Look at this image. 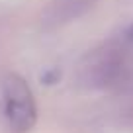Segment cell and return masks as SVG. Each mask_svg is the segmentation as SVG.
<instances>
[{
	"mask_svg": "<svg viewBox=\"0 0 133 133\" xmlns=\"http://www.w3.org/2000/svg\"><path fill=\"white\" fill-rule=\"evenodd\" d=\"M0 116L12 133H28L37 121L31 88L20 75H6L0 82Z\"/></svg>",
	"mask_w": 133,
	"mask_h": 133,
	"instance_id": "cell-1",
	"label": "cell"
}]
</instances>
